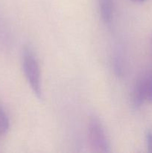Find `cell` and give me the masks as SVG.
I'll list each match as a JSON object with an SVG mask.
<instances>
[{"label":"cell","instance_id":"6da1fadb","mask_svg":"<svg viewBox=\"0 0 152 153\" xmlns=\"http://www.w3.org/2000/svg\"><path fill=\"white\" fill-rule=\"evenodd\" d=\"M22 69L27 81L33 93L37 98L42 100L43 90H42L41 74L36 56L30 47H25L22 52Z\"/></svg>","mask_w":152,"mask_h":153},{"label":"cell","instance_id":"7a4b0ae2","mask_svg":"<svg viewBox=\"0 0 152 153\" xmlns=\"http://www.w3.org/2000/svg\"><path fill=\"white\" fill-rule=\"evenodd\" d=\"M89 140L92 150L95 152H110V146L104 128L101 121L95 117L89 123Z\"/></svg>","mask_w":152,"mask_h":153},{"label":"cell","instance_id":"3957f363","mask_svg":"<svg viewBox=\"0 0 152 153\" xmlns=\"http://www.w3.org/2000/svg\"><path fill=\"white\" fill-rule=\"evenodd\" d=\"M101 17L105 23H110L113 19L114 4L113 0H98Z\"/></svg>","mask_w":152,"mask_h":153},{"label":"cell","instance_id":"277c9868","mask_svg":"<svg viewBox=\"0 0 152 153\" xmlns=\"http://www.w3.org/2000/svg\"><path fill=\"white\" fill-rule=\"evenodd\" d=\"M145 100V96L144 90H143L142 85L141 82L139 79L136 83L135 87L134 88V91L131 95V103L132 106L135 109L139 108L142 106Z\"/></svg>","mask_w":152,"mask_h":153},{"label":"cell","instance_id":"5b68a950","mask_svg":"<svg viewBox=\"0 0 152 153\" xmlns=\"http://www.w3.org/2000/svg\"><path fill=\"white\" fill-rule=\"evenodd\" d=\"M139 79L142 85L146 101L152 103V70L146 72Z\"/></svg>","mask_w":152,"mask_h":153},{"label":"cell","instance_id":"8992f818","mask_svg":"<svg viewBox=\"0 0 152 153\" xmlns=\"http://www.w3.org/2000/svg\"><path fill=\"white\" fill-rule=\"evenodd\" d=\"M10 122L7 115L4 111L0 107V135L5 134L8 131Z\"/></svg>","mask_w":152,"mask_h":153},{"label":"cell","instance_id":"52a82bcc","mask_svg":"<svg viewBox=\"0 0 152 153\" xmlns=\"http://www.w3.org/2000/svg\"><path fill=\"white\" fill-rule=\"evenodd\" d=\"M146 144L148 151L152 153V130H148L145 134Z\"/></svg>","mask_w":152,"mask_h":153},{"label":"cell","instance_id":"ba28073f","mask_svg":"<svg viewBox=\"0 0 152 153\" xmlns=\"http://www.w3.org/2000/svg\"><path fill=\"white\" fill-rule=\"evenodd\" d=\"M132 1H134V2H137V3H141V2H144L145 1H146V0H131Z\"/></svg>","mask_w":152,"mask_h":153},{"label":"cell","instance_id":"9c48e42d","mask_svg":"<svg viewBox=\"0 0 152 153\" xmlns=\"http://www.w3.org/2000/svg\"><path fill=\"white\" fill-rule=\"evenodd\" d=\"M151 43H152V37H151Z\"/></svg>","mask_w":152,"mask_h":153}]
</instances>
